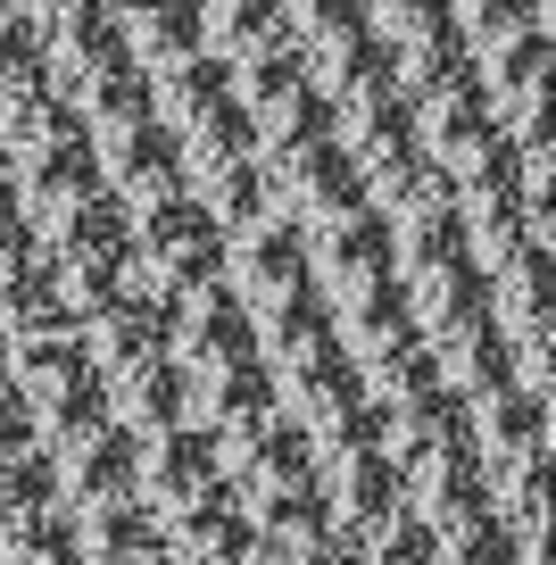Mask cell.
<instances>
[{
  "mask_svg": "<svg viewBox=\"0 0 556 565\" xmlns=\"http://www.w3.org/2000/svg\"><path fill=\"white\" fill-rule=\"evenodd\" d=\"M125 275L150 300H183V291L225 275V233H216V216L192 192L150 200V209L125 216Z\"/></svg>",
  "mask_w": 556,
  "mask_h": 565,
  "instance_id": "obj_1",
  "label": "cell"
},
{
  "mask_svg": "<svg viewBox=\"0 0 556 565\" xmlns=\"http://www.w3.org/2000/svg\"><path fill=\"white\" fill-rule=\"evenodd\" d=\"M258 183H266V209H275L282 225H299V233H316V225H332V216H357L365 209L357 167H349V150L324 134V125H308V134L258 150Z\"/></svg>",
  "mask_w": 556,
  "mask_h": 565,
  "instance_id": "obj_2",
  "label": "cell"
},
{
  "mask_svg": "<svg viewBox=\"0 0 556 565\" xmlns=\"http://www.w3.org/2000/svg\"><path fill=\"white\" fill-rule=\"evenodd\" d=\"M482 300H490V324L506 333L515 350V374L548 391V333H556V258H548V233L515 242L499 266H482Z\"/></svg>",
  "mask_w": 556,
  "mask_h": 565,
  "instance_id": "obj_3",
  "label": "cell"
},
{
  "mask_svg": "<svg viewBox=\"0 0 556 565\" xmlns=\"http://www.w3.org/2000/svg\"><path fill=\"white\" fill-rule=\"evenodd\" d=\"M84 134H92V167H100V183L117 192L125 216L150 209V200H174V192H183V167H174L167 125L150 117V92H141V100H125V108H108V117H92Z\"/></svg>",
  "mask_w": 556,
  "mask_h": 565,
  "instance_id": "obj_4",
  "label": "cell"
},
{
  "mask_svg": "<svg viewBox=\"0 0 556 565\" xmlns=\"http://www.w3.org/2000/svg\"><path fill=\"white\" fill-rule=\"evenodd\" d=\"M299 242H308V275H316V291H324L332 324L357 317L365 300H383L391 282H399V266H391V233H383V216H374V209L332 216V225L299 233Z\"/></svg>",
  "mask_w": 556,
  "mask_h": 565,
  "instance_id": "obj_5",
  "label": "cell"
},
{
  "mask_svg": "<svg viewBox=\"0 0 556 565\" xmlns=\"http://www.w3.org/2000/svg\"><path fill=\"white\" fill-rule=\"evenodd\" d=\"M225 84H233V108L249 117V141H258V150L324 125V100H316V84H308V58H299L291 42H266V51L225 58Z\"/></svg>",
  "mask_w": 556,
  "mask_h": 565,
  "instance_id": "obj_6",
  "label": "cell"
},
{
  "mask_svg": "<svg viewBox=\"0 0 556 565\" xmlns=\"http://www.w3.org/2000/svg\"><path fill=\"white\" fill-rule=\"evenodd\" d=\"M225 291H233V300H242L258 324L275 317V308H291L299 291H316L299 225H282V216H258V225L225 233Z\"/></svg>",
  "mask_w": 556,
  "mask_h": 565,
  "instance_id": "obj_7",
  "label": "cell"
},
{
  "mask_svg": "<svg viewBox=\"0 0 556 565\" xmlns=\"http://www.w3.org/2000/svg\"><path fill=\"white\" fill-rule=\"evenodd\" d=\"M473 58H482L473 75H482V100H490V117L506 125V141L539 134V125H548V25H515V34H499Z\"/></svg>",
  "mask_w": 556,
  "mask_h": 565,
  "instance_id": "obj_8",
  "label": "cell"
},
{
  "mask_svg": "<svg viewBox=\"0 0 556 565\" xmlns=\"http://www.w3.org/2000/svg\"><path fill=\"white\" fill-rule=\"evenodd\" d=\"M374 216H383V233H391V266H416V258H432V249L457 242V183L424 159L391 200H374Z\"/></svg>",
  "mask_w": 556,
  "mask_h": 565,
  "instance_id": "obj_9",
  "label": "cell"
},
{
  "mask_svg": "<svg viewBox=\"0 0 556 565\" xmlns=\"http://www.w3.org/2000/svg\"><path fill=\"white\" fill-rule=\"evenodd\" d=\"M167 333H174L167 300H150V291H117V300L84 324V350H92V366H100V383H117V374L167 358Z\"/></svg>",
  "mask_w": 556,
  "mask_h": 565,
  "instance_id": "obj_10",
  "label": "cell"
},
{
  "mask_svg": "<svg viewBox=\"0 0 556 565\" xmlns=\"http://www.w3.org/2000/svg\"><path fill=\"white\" fill-rule=\"evenodd\" d=\"M282 34H291V51L308 58L316 100H324V84L374 42L365 34V0H282Z\"/></svg>",
  "mask_w": 556,
  "mask_h": 565,
  "instance_id": "obj_11",
  "label": "cell"
},
{
  "mask_svg": "<svg viewBox=\"0 0 556 565\" xmlns=\"http://www.w3.org/2000/svg\"><path fill=\"white\" fill-rule=\"evenodd\" d=\"M75 458L58 466V491L84 499V508H108V499H133L141 491V433H125L117 416L100 424V433H84V441H67Z\"/></svg>",
  "mask_w": 556,
  "mask_h": 565,
  "instance_id": "obj_12",
  "label": "cell"
},
{
  "mask_svg": "<svg viewBox=\"0 0 556 565\" xmlns=\"http://www.w3.org/2000/svg\"><path fill=\"white\" fill-rule=\"evenodd\" d=\"M324 499L341 508V524H391L407 508V466L391 449H341V466L324 475Z\"/></svg>",
  "mask_w": 556,
  "mask_h": 565,
  "instance_id": "obj_13",
  "label": "cell"
},
{
  "mask_svg": "<svg viewBox=\"0 0 556 565\" xmlns=\"http://www.w3.org/2000/svg\"><path fill=\"white\" fill-rule=\"evenodd\" d=\"M108 25H117L125 58H133L141 75H158V67H174L183 51H200L192 0H108Z\"/></svg>",
  "mask_w": 556,
  "mask_h": 565,
  "instance_id": "obj_14",
  "label": "cell"
},
{
  "mask_svg": "<svg viewBox=\"0 0 556 565\" xmlns=\"http://www.w3.org/2000/svg\"><path fill=\"white\" fill-rule=\"evenodd\" d=\"M216 475H225V441H216L209 424H192V416H183V424H167V433H158V449L141 458V482H150V491L167 499V508L200 499Z\"/></svg>",
  "mask_w": 556,
  "mask_h": 565,
  "instance_id": "obj_15",
  "label": "cell"
},
{
  "mask_svg": "<svg viewBox=\"0 0 556 565\" xmlns=\"http://www.w3.org/2000/svg\"><path fill=\"white\" fill-rule=\"evenodd\" d=\"M108 416H125V433H167V424L192 416V374L174 366V350L150 358V366L108 383Z\"/></svg>",
  "mask_w": 556,
  "mask_h": 565,
  "instance_id": "obj_16",
  "label": "cell"
},
{
  "mask_svg": "<svg viewBox=\"0 0 556 565\" xmlns=\"http://www.w3.org/2000/svg\"><path fill=\"white\" fill-rule=\"evenodd\" d=\"M192 18H200V42H209L216 58L291 42V34H282V0H192Z\"/></svg>",
  "mask_w": 556,
  "mask_h": 565,
  "instance_id": "obj_17",
  "label": "cell"
},
{
  "mask_svg": "<svg viewBox=\"0 0 556 565\" xmlns=\"http://www.w3.org/2000/svg\"><path fill=\"white\" fill-rule=\"evenodd\" d=\"M51 92V51H42V34L18 18V0L0 9V117L25 100H42Z\"/></svg>",
  "mask_w": 556,
  "mask_h": 565,
  "instance_id": "obj_18",
  "label": "cell"
},
{
  "mask_svg": "<svg viewBox=\"0 0 556 565\" xmlns=\"http://www.w3.org/2000/svg\"><path fill=\"white\" fill-rule=\"evenodd\" d=\"M158 541H167V524H158L150 499H108L100 508V565H141Z\"/></svg>",
  "mask_w": 556,
  "mask_h": 565,
  "instance_id": "obj_19",
  "label": "cell"
},
{
  "mask_svg": "<svg viewBox=\"0 0 556 565\" xmlns=\"http://www.w3.org/2000/svg\"><path fill=\"white\" fill-rule=\"evenodd\" d=\"M58 499V458L42 441L25 449H0V515H25V508H51Z\"/></svg>",
  "mask_w": 556,
  "mask_h": 565,
  "instance_id": "obj_20",
  "label": "cell"
},
{
  "mask_svg": "<svg viewBox=\"0 0 556 565\" xmlns=\"http://www.w3.org/2000/svg\"><path fill=\"white\" fill-rule=\"evenodd\" d=\"M532 541L506 508H482V515H457V565H523Z\"/></svg>",
  "mask_w": 556,
  "mask_h": 565,
  "instance_id": "obj_21",
  "label": "cell"
},
{
  "mask_svg": "<svg viewBox=\"0 0 556 565\" xmlns=\"http://www.w3.org/2000/svg\"><path fill=\"white\" fill-rule=\"evenodd\" d=\"M457 18V42L466 51H490L499 34H515V25H548V0H449Z\"/></svg>",
  "mask_w": 556,
  "mask_h": 565,
  "instance_id": "obj_22",
  "label": "cell"
},
{
  "mask_svg": "<svg viewBox=\"0 0 556 565\" xmlns=\"http://www.w3.org/2000/svg\"><path fill=\"white\" fill-rule=\"evenodd\" d=\"M383 541H365V565H440V524H424V515H391V524H374Z\"/></svg>",
  "mask_w": 556,
  "mask_h": 565,
  "instance_id": "obj_23",
  "label": "cell"
},
{
  "mask_svg": "<svg viewBox=\"0 0 556 565\" xmlns=\"http://www.w3.org/2000/svg\"><path fill=\"white\" fill-rule=\"evenodd\" d=\"M18 18L42 34V51H58V42L92 34V25L108 18V0H18Z\"/></svg>",
  "mask_w": 556,
  "mask_h": 565,
  "instance_id": "obj_24",
  "label": "cell"
},
{
  "mask_svg": "<svg viewBox=\"0 0 556 565\" xmlns=\"http://www.w3.org/2000/svg\"><path fill=\"white\" fill-rule=\"evenodd\" d=\"M365 541H374L365 524H316L291 541V565H365Z\"/></svg>",
  "mask_w": 556,
  "mask_h": 565,
  "instance_id": "obj_25",
  "label": "cell"
},
{
  "mask_svg": "<svg viewBox=\"0 0 556 565\" xmlns=\"http://www.w3.org/2000/svg\"><path fill=\"white\" fill-rule=\"evenodd\" d=\"M141 565H192V548H183V557H174V548L158 541V548H150V557H141Z\"/></svg>",
  "mask_w": 556,
  "mask_h": 565,
  "instance_id": "obj_26",
  "label": "cell"
},
{
  "mask_svg": "<svg viewBox=\"0 0 556 565\" xmlns=\"http://www.w3.org/2000/svg\"><path fill=\"white\" fill-rule=\"evenodd\" d=\"M9 383H18V374H9V341H0V391H9Z\"/></svg>",
  "mask_w": 556,
  "mask_h": 565,
  "instance_id": "obj_27",
  "label": "cell"
},
{
  "mask_svg": "<svg viewBox=\"0 0 556 565\" xmlns=\"http://www.w3.org/2000/svg\"><path fill=\"white\" fill-rule=\"evenodd\" d=\"M67 565H84V557H67Z\"/></svg>",
  "mask_w": 556,
  "mask_h": 565,
  "instance_id": "obj_28",
  "label": "cell"
},
{
  "mask_svg": "<svg viewBox=\"0 0 556 565\" xmlns=\"http://www.w3.org/2000/svg\"><path fill=\"white\" fill-rule=\"evenodd\" d=\"M0 524H9V515H0Z\"/></svg>",
  "mask_w": 556,
  "mask_h": 565,
  "instance_id": "obj_29",
  "label": "cell"
},
{
  "mask_svg": "<svg viewBox=\"0 0 556 565\" xmlns=\"http://www.w3.org/2000/svg\"><path fill=\"white\" fill-rule=\"evenodd\" d=\"M0 9H9V0H0Z\"/></svg>",
  "mask_w": 556,
  "mask_h": 565,
  "instance_id": "obj_30",
  "label": "cell"
}]
</instances>
